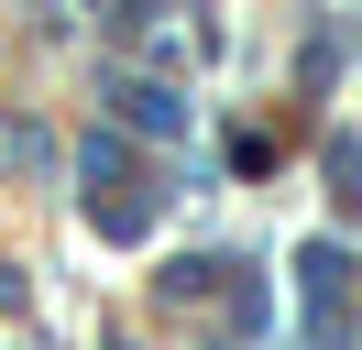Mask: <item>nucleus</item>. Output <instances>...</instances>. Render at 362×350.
I'll list each match as a JSON object with an SVG mask.
<instances>
[{
	"label": "nucleus",
	"instance_id": "nucleus-1",
	"mask_svg": "<svg viewBox=\"0 0 362 350\" xmlns=\"http://www.w3.org/2000/svg\"><path fill=\"white\" fill-rule=\"evenodd\" d=\"M77 208H88L99 241H143L154 230V186H143V164H132L121 131H88V153H77Z\"/></svg>",
	"mask_w": 362,
	"mask_h": 350
},
{
	"label": "nucleus",
	"instance_id": "nucleus-2",
	"mask_svg": "<svg viewBox=\"0 0 362 350\" xmlns=\"http://www.w3.org/2000/svg\"><path fill=\"white\" fill-rule=\"evenodd\" d=\"M99 99H110L132 131H176V121H187V99H176V88H154V77H110Z\"/></svg>",
	"mask_w": 362,
	"mask_h": 350
},
{
	"label": "nucleus",
	"instance_id": "nucleus-3",
	"mask_svg": "<svg viewBox=\"0 0 362 350\" xmlns=\"http://www.w3.org/2000/svg\"><path fill=\"white\" fill-rule=\"evenodd\" d=\"M296 274H308V328H318V339H340V274H351V262H340L329 241H308Z\"/></svg>",
	"mask_w": 362,
	"mask_h": 350
}]
</instances>
